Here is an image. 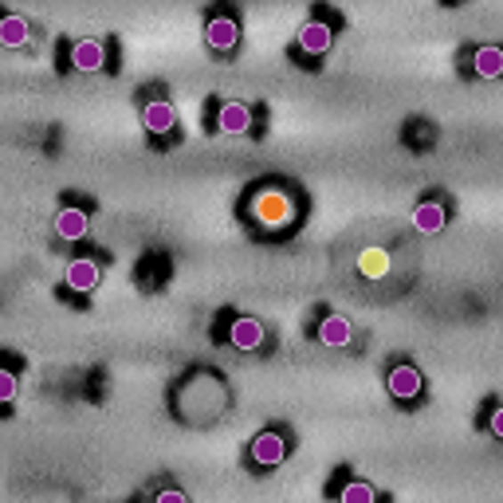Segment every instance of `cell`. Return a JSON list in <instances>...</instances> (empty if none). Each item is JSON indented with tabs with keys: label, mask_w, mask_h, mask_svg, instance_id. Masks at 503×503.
<instances>
[{
	"label": "cell",
	"mask_w": 503,
	"mask_h": 503,
	"mask_svg": "<svg viewBox=\"0 0 503 503\" xmlns=\"http://www.w3.org/2000/svg\"><path fill=\"white\" fill-rule=\"evenodd\" d=\"M252 216L264 224V229H288L291 216H296V205L283 189H260L252 197Z\"/></svg>",
	"instance_id": "obj_1"
},
{
	"label": "cell",
	"mask_w": 503,
	"mask_h": 503,
	"mask_svg": "<svg viewBox=\"0 0 503 503\" xmlns=\"http://www.w3.org/2000/svg\"><path fill=\"white\" fill-rule=\"evenodd\" d=\"M205 44L213 47V52H232V47L240 44V24H236L229 12L208 16L205 20Z\"/></svg>",
	"instance_id": "obj_2"
},
{
	"label": "cell",
	"mask_w": 503,
	"mask_h": 503,
	"mask_svg": "<svg viewBox=\"0 0 503 503\" xmlns=\"http://www.w3.org/2000/svg\"><path fill=\"white\" fill-rule=\"evenodd\" d=\"M142 126H146V134L166 138L169 130L177 126V107L169 99H150L146 107H142Z\"/></svg>",
	"instance_id": "obj_3"
},
{
	"label": "cell",
	"mask_w": 503,
	"mask_h": 503,
	"mask_svg": "<svg viewBox=\"0 0 503 503\" xmlns=\"http://www.w3.org/2000/svg\"><path fill=\"white\" fill-rule=\"evenodd\" d=\"M99 280H102V268L94 260H87V256H75L68 268H63V283H68L71 291H79V296L99 288Z\"/></svg>",
	"instance_id": "obj_4"
},
{
	"label": "cell",
	"mask_w": 503,
	"mask_h": 503,
	"mask_svg": "<svg viewBox=\"0 0 503 503\" xmlns=\"http://www.w3.org/2000/svg\"><path fill=\"white\" fill-rule=\"evenodd\" d=\"M91 232V216H87V208H79V205H63L60 213H55V236L60 240H83V236Z\"/></svg>",
	"instance_id": "obj_5"
},
{
	"label": "cell",
	"mask_w": 503,
	"mask_h": 503,
	"mask_svg": "<svg viewBox=\"0 0 503 503\" xmlns=\"http://www.w3.org/2000/svg\"><path fill=\"white\" fill-rule=\"evenodd\" d=\"M264 338H268V330H264V322L256 315H236L232 327H229V343L236 350H260Z\"/></svg>",
	"instance_id": "obj_6"
},
{
	"label": "cell",
	"mask_w": 503,
	"mask_h": 503,
	"mask_svg": "<svg viewBox=\"0 0 503 503\" xmlns=\"http://www.w3.org/2000/svg\"><path fill=\"white\" fill-rule=\"evenodd\" d=\"M330 44H335V32H330V24H322V20H307L296 32V47L303 55H327Z\"/></svg>",
	"instance_id": "obj_7"
},
{
	"label": "cell",
	"mask_w": 503,
	"mask_h": 503,
	"mask_svg": "<svg viewBox=\"0 0 503 503\" xmlns=\"http://www.w3.org/2000/svg\"><path fill=\"white\" fill-rule=\"evenodd\" d=\"M385 389H389V397H397V402H413V397L421 393V369L417 366H393L385 374Z\"/></svg>",
	"instance_id": "obj_8"
},
{
	"label": "cell",
	"mask_w": 503,
	"mask_h": 503,
	"mask_svg": "<svg viewBox=\"0 0 503 503\" xmlns=\"http://www.w3.org/2000/svg\"><path fill=\"white\" fill-rule=\"evenodd\" d=\"M283 457H288V441H283L280 433H260L252 441V460L260 464V468H275V464H283Z\"/></svg>",
	"instance_id": "obj_9"
},
{
	"label": "cell",
	"mask_w": 503,
	"mask_h": 503,
	"mask_svg": "<svg viewBox=\"0 0 503 503\" xmlns=\"http://www.w3.org/2000/svg\"><path fill=\"white\" fill-rule=\"evenodd\" d=\"M216 130H221V134H248L252 110L244 107V102H221V110H216Z\"/></svg>",
	"instance_id": "obj_10"
},
{
	"label": "cell",
	"mask_w": 503,
	"mask_h": 503,
	"mask_svg": "<svg viewBox=\"0 0 503 503\" xmlns=\"http://www.w3.org/2000/svg\"><path fill=\"white\" fill-rule=\"evenodd\" d=\"M68 60H71L75 71H102V63H107V47H102L99 40H75Z\"/></svg>",
	"instance_id": "obj_11"
},
{
	"label": "cell",
	"mask_w": 503,
	"mask_h": 503,
	"mask_svg": "<svg viewBox=\"0 0 503 503\" xmlns=\"http://www.w3.org/2000/svg\"><path fill=\"white\" fill-rule=\"evenodd\" d=\"M444 224H449V213H444L441 201H421L413 208V229L417 232L436 236V232H444Z\"/></svg>",
	"instance_id": "obj_12"
},
{
	"label": "cell",
	"mask_w": 503,
	"mask_h": 503,
	"mask_svg": "<svg viewBox=\"0 0 503 503\" xmlns=\"http://www.w3.org/2000/svg\"><path fill=\"white\" fill-rule=\"evenodd\" d=\"M472 71L480 75V79H503V47L496 44H483L472 52Z\"/></svg>",
	"instance_id": "obj_13"
},
{
	"label": "cell",
	"mask_w": 503,
	"mask_h": 503,
	"mask_svg": "<svg viewBox=\"0 0 503 503\" xmlns=\"http://www.w3.org/2000/svg\"><path fill=\"white\" fill-rule=\"evenodd\" d=\"M32 40V24L24 16H0V47H28Z\"/></svg>",
	"instance_id": "obj_14"
},
{
	"label": "cell",
	"mask_w": 503,
	"mask_h": 503,
	"mask_svg": "<svg viewBox=\"0 0 503 503\" xmlns=\"http://www.w3.org/2000/svg\"><path fill=\"white\" fill-rule=\"evenodd\" d=\"M354 338V327L346 322V315H327L319 322V343L322 346H346Z\"/></svg>",
	"instance_id": "obj_15"
},
{
	"label": "cell",
	"mask_w": 503,
	"mask_h": 503,
	"mask_svg": "<svg viewBox=\"0 0 503 503\" xmlns=\"http://www.w3.org/2000/svg\"><path fill=\"white\" fill-rule=\"evenodd\" d=\"M389 268H393V256L385 248H362L358 252V272L366 275V280H385Z\"/></svg>",
	"instance_id": "obj_16"
},
{
	"label": "cell",
	"mask_w": 503,
	"mask_h": 503,
	"mask_svg": "<svg viewBox=\"0 0 503 503\" xmlns=\"http://www.w3.org/2000/svg\"><path fill=\"white\" fill-rule=\"evenodd\" d=\"M338 496H343V503H369L374 499V488L369 483H346Z\"/></svg>",
	"instance_id": "obj_17"
},
{
	"label": "cell",
	"mask_w": 503,
	"mask_h": 503,
	"mask_svg": "<svg viewBox=\"0 0 503 503\" xmlns=\"http://www.w3.org/2000/svg\"><path fill=\"white\" fill-rule=\"evenodd\" d=\"M8 402H16V374L0 366V405H8Z\"/></svg>",
	"instance_id": "obj_18"
},
{
	"label": "cell",
	"mask_w": 503,
	"mask_h": 503,
	"mask_svg": "<svg viewBox=\"0 0 503 503\" xmlns=\"http://www.w3.org/2000/svg\"><path fill=\"white\" fill-rule=\"evenodd\" d=\"M158 503H185V491H177V488L158 491Z\"/></svg>",
	"instance_id": "obj_19"
},
{
	"label": "cell",
	"mask_w": 503,
	"mask_h": 503,
	"mask_svg": "<svg viewBox=\"0 0 503 503\" xmlns=\"http://www.w3.org/2000/svg\"><path fill=\"white\" fill-rule=\"evenodd\" d=\"M488 425H491V436H499V441H503V405H499L496 413H491V421H488Z\"/></svg>",
	"instance_id": "obj_20"
}]
</instances>
